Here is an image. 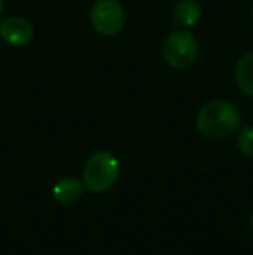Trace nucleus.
<instances>
[{
  "label": "nucleus",
  "instance_id": "nucleus-1",
  "mask_svg": "<svg viewBox=\"0 0 253 255\" xmlns=\"http://www.w3.org/2000/svg\"><path fill=\"white\" fill-rule=\"evenodd\" d=\"M241 122L240 111L233 103L215 99L206 103L196 117V128L210 139H224L238 128Z\"/></svg>",
  "mask_w": 253,
  "mask_h": 255
},
{
  "label": "nucleus",
  "instance_id": "nucleus-2",
  "mask_svg": "<svg viewBox=\"0 0 253 255\" xmlns=\"http://www.w3.org/2000/svg\"><path fill=\"white\" fill-rule=\"evenodd\" d=\"M120 177L118 158L109 151L94 153L84 165L82 182L90 193H106Z\"/></svg>",
  "mask_w": 253,
  "mask_h": 255
},
{
  "label": "nucleus",
  "instance_id": "nucleus-3",
  "mask_svg": "<svg viewBox=\"0 0 253 255\" xmlns=\"http://www.w3.org/2000/svg\"><path fill=\"white\" fill-rule=\"evenodd\" d=\"M198 57V40L186 30H175L165 38L163 59L173 70H186Z\"/></svg>",
  "mask_w": 253,
  "mask_h": 255
},
{
  "label": "nucleus",
  "instance_id": "nucleus-4",
  "mask_svg": "<svg viewBox=\"0 0 253 255\" xmlns=\"http://www.w3.org/2000/svg\"><path fill=\"white\" fill-rule=\"evenodd\" d=\"M90 23L97 33L113 37L125 26V9L118 0H97L90 9Z\"/></svg>",
  "mask_w": 253,
  "mask_h": 255
},
{
  "label": "nucleus",
  "instance_id": "nucleus-5",
  "mask_svg": "<svg viewBox=\"0 0 253 255\" xmlns=\"http://www.w3.org/2000/svg\"><path fill=\"white\" fill-rule=\"evenodd\" d=\"M0 37L14 47H23L33 38V26L21 16H10L0 23Z\"/></svg>",
  "mask_w": 253,
  "mask_h": 255
},
{
  "label": "nucleus",
  "instance_id": "nucleus-6",
  "mask_svg": "<svg viewBox=\"0 0 253 255\" xmlns=\"http://www.w3.org/2000/svg\"><path fill=\"white\" fill-rule=\"evenodd\" d=\"M84 182L77 177H64L58 181L52 188V196L58 203L61 205H73L84 195Z\"/></svg>",
  "mask_w": 253,
  "mask_h": 255
},
{
  "label": "nucleus",
  "instance_id": "nucleus-7",
  "mask_svg": "<svg viewBox=\"0 0 253 255\" xmlns=\"http://www.w3.org/2000/svg\"><path fill=\"white\" fill-rule=\"evenodd\" d=\"M201 17V7L196 0H179L172 10V21L179 28H191Z\"/></svg>",
  "mask_w": 253,
  "mask_h": 255
},
{
  "label": "nucleus",
  "instance_id": "nucleus-8",
  "mask_svg": "<svg viewBox=\"0 0 253 255\" xmlns=\"http://www.w3.org/2000/svg\"><path fill=\"white\" fill-rule=\"evenodd\" d=\"M234 80L240 91L248 98H253V51L245 54L238 61L236 71H234Z\"/></svg>",
  "mask_w": 253,
  "mask_h": 255
},
{
  "label": "nucleus",
  "instance_id": "nucleus-9",
  "mask_svg": "<svg viewBox=\"0 0 253 255\" xmlns=\"http://www.w3.org/2000/svg\"><path fill=\"white\" fill-rule=\"evenodd\" d=\"M236 146L240 149V153L243 156L253 158V127L248 125V127H243L238 134L236 139Z\"/></svg>",
  "mask_w": 253,
  "mask_h": 255
},
{
  "label": "nucleus",
  "instance_id": "nucleus-10",
  "mask_svg": "<svg viewBox=\"0 0 253 255\" xmlns=\"http://www.w3.org/2000/svg\"><path fill=\"white\" fill-rule=\"evenodd\" d=\"M2 12H3V0H0V17H2Z\"/></svg>",
  "mask_w": 253,
  "mask_h": 255
},
{
  "label": "nucleus",
  "instance_id": "nucleus-11",
  "mask_svg": "<svg viewBox=\"0 0 253 255\" xmlns=\"http://www.w3.org/2000/svg\"><path fill=\"white\" fill-rule=\"evenodd\" d=\"M250 224H252V231H253V214H252V221H250Z\"/></svg>",
  "mask_w": 253,
  "mask_h": 255
},
{
  "label": "nucleus",
  "instance_id": "nucleus-12",
  "mask_svg": "<svg viewBox=\"0 0 253 255\" xmlns=\"http://www.w3.org/2000/svg\"><path fill=\"white\" fill-rule=\"evenodd\" d=\"M252 14H253V10H252Z\"/></svg>",
  "mask_w": 253,
  "mask_h": 255
}]
</instances>
